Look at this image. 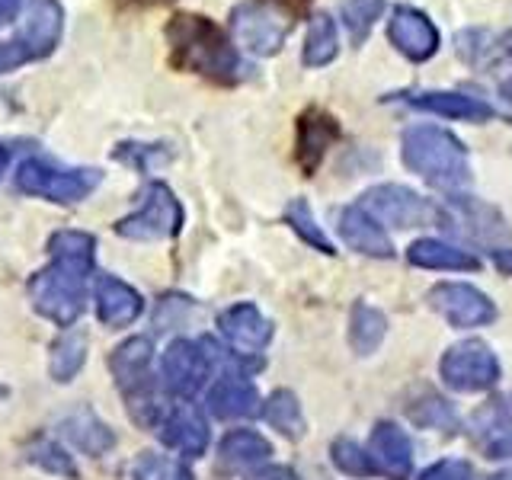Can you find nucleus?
<instances>
[{
  "label": "nucleus",
  "instance_id": "obj_1",
  "mask_svg": "<svg viewBox=\"0 0 512 480\" xmlns=\"http://www.w3.org/2000/svg\"><path fill=\"white\" fill-rule=\"evenodd\" d=\"M48 250H52V266H45L29 282V295L39 314L55 320L58 327H71L84 311L96 240L84 231H58L48 240Z\"/></svg>",
  "mask_w": 512,
  "mask_h": 480
},
{
  "label": "nucleus",
  "instance_id": "obj_2",
  "mask_svg": "<svg viewBox=\"0 0 512 480\" xmlns=\"http://www.w3.org/2000/svg\"><path fill=\"white\" fill-rule=\"evenodd\" d=\"M167 42L176 68L202 74L215 84H240L250 71L228 36L199 13H176L167 23Z\"/></svg>",
  "mask_w": 512,
  "mask_h": 480
},
{
  "label": "nucleus",
  "instance_id": "obj_3",
  "mask_svg": "<svg viewBox=\"0 0 512 480\" xmlns=\"http://www.w3.org/2000/svg\"><path fill=\"white\" fill-rule=\"evenodd\" d=\"M404 164L420 173L429 186L461 189L471 183L468 151L464 144L439 125H416L404 135Z\"/></svg>",
  "mask_w": 512,
  "mask_h": 480
},
{
  "label": "nucleus",
  "instance_id": "obj_4",
  "mask_svg": "<svg viewBox=\"0 0 512 480\" xmlns=\"http://www.w3.org/2000/svg\"><path fill=\"white\" fill-rule=\"evenodd\" d=\"M64 32V10L58 0H32L26 26L13 39L0 42V74L42 61L58 48Z\"/></svg>",
  "mask_w": 512,
  "mask_h": 480
},
{
  "label": "nucleus",
  "instance_id": "obj_5",
  "mask_svg": "<svg viewBox=\"0 0 512 480\" xmlns=\"http://www.w3.org/2000/svg\"><path fill=\"white\" fill-rule=\"evenodd\" d=\"M100 180L103 173L93 167H64L45 157H29L20 167V173H16V186L23 192L61 205H74L80 199H87L100 186Z\"/></svg>",
  "mask_w": 512,
  "mask_h": 480
},
{
  "label": "nucleus",
  "instance_id": "obj_6",
  "mask_svg": "<svg viewBox=\"0 0 512 480\" xmlns=\"http://www.w3.org/2000/svg\"><path fill=\"white\" fill-rule=\"evenodd\" d=\"M292 23L285 20L279 7H272L269 0H244L231 13V32L234 39L247 48L250 55H276L285 45V36Z\"/></svg>",
  "mask_w": 512,
  "mask_h": 480
},
{
  "label": "nucleus",
  "instance_id": "obj_7",
  "mask_svg": "<svg viewBox=\"0 0 512 480\" xmlns=\"http://www.w3.org/2000/svg\"><path fill=\"white\" fill-rule=\"evenodd\" d=\"M359 205L378 224H388V228H423V224L442 221V212L429 199L416 196V192L407 186H394V183L368 189Z\"/></svg>",
  "mask_w": 512,
  "mask_h": 480
},
{
  "label": "nucleus",
  "instance_id": "obj_8",
  "mask_svg": "<svg viewBox=\"0 0 512 480\" xmlns=\"http://www.w3.org/2000/svg\"><path fill=\"white\" fill-rule=\"evenodd\" d=\"M183 228V205L164 183L144 189V202L135 215L116 224V231L128 240H164L180 234Z\"/></svg>",
  "mask_w": 512,
  "mask_h": 480
},
{
  "label": "nucleus",
  "instance_id": "obj_9",
  "mask_svg": "<svg viewBox=\"0 0 512 480\" xmlns=\"http://www.w3.org/2000/svg\"><path fill=\"white\" fill-rule=\"evenodd\" d=\"M442 378L448 388L461 394L490 391L493 384L500 381V362H496L487 343L464 340V343H455L442 356Z\"/></svg>",
  "mask_w": 512,
  "mask_h": 480
},
{
  "label": "nucleus",
  "instance_id": "obj_10",
  "mask_svg": "<svg viewBox=\"0 0 512 480\" xmlns=\"http://www.w3.org/2000/svg\"><path fill=\"white\" fill-rule=\"evenodd\" d=\"M208 372H212V349L208 343H192V340H176L167 346L164 359H160V375H164L167 391L192 397L196 394Z\"/></svg>",
  "mask_w": 512,
  "mask_h": 480
},
{
  "label": "nucleus",
  "instance_id": "obj_11",
  "mask_svg": "<svg viewBox=\"0 0 512 480\" xmlns=\"http://www.w3.org/2000/svg\"><path fill=\"white\" fill-rule=\"evenodd\" d=\"M432 304V311H439L452 327H484L496 317L493 301L477 292L474 285L464 282H442L429 292L426 298Z\"/></svg>",
  "mask_w": 512,
  "mask_h": 480
},
{
  "label": "nucleus",
  "instance_id": "obj_12",
  "mask_svg": "<svg viewBox=\"0 0 512 480\" xmlns=\"http://www.w3.org/2000/svg\"><path fill=\"white\" fill-rule=\"evenodd\" d=\"M388 36L397 45V52L410 61H426L436 55V48H439V29L432 26L426 13L413 10V7L394 10L391 23H388Z\"/></svg>",
  "mask_w": 512,
  "mask_h": 480
},
{
  "label": "nucleus",
  "instance_id": "obj_13",
  "mask_svg": "<svg viewBox=\"0 0 512 480\" xmlns=\"http://www.w3.org/2000/svg\"><path fill=\"white\" fill-rule=\"evenodd\" d=\"M368 458H372L375 471H381L391 480H404L413 471V445L410 436L397 423H378L368 439Z\"/></svg>",
  "mask_w": 512,
  "mask_h": 480
},
{
  "label": "nucleus",
  "instance_id": "obj_14",
  "mask_svg": "<svg viewBox=\"0 0 512 480\" xmlns=\"http://www.w3.org/2000/svg\"><path fill=\"white\" fill-rule=\"evenodd\" d=\"M340 138V125H336L333 116H327L324 109H308L301 112L298 119V148H295V157L304 170V176H314L320 160H324L327 148Z\"/></svg>",
  "mask_w": 512,
  "mask_h": 480
},
{
  "label": "nucleus",
  "instance_id": "obj_15",
  "mask_svg": "<svg viewBox=\"0 0 512 480\" xmlns=\"http://www.w3.org/2000/svg\"><path fill=\"white\" fill-rule=\"evenodd\" d=\"M218 327L228 336V343L237 352H247V356L250 352H260L272 336V324L253 304H234V308H228L218 317Z\"/></svg>",
  "mask_w": 512,
  "mask_h": 480
},
{
  "label": "nucleus",
  "instance_id": "obj_16",
  "mask_svg": "<svg viewBox=\"0 0 512 480\" xmlns=\"http://www.w3.org/2000/svg\"><path fill=\"white\" fill-rule=\"evenodd\" d=\"M340 237L349 244V250H359L365 256H381V260L394 256L391 237L362 205H349L340 212Z\"/></svg>",
  "mask_w": 512,
  "mask_h": 480
},
{
  "label": "nucleus",
  "instance_id": "obj_17",
  "mask_svg": "<svg viewBox=\"0 0 512 480\" xmlns=\"http://www.w3.org/2000/svg\"><path fill=\"white\" fill-rule=\"evenodd\" d=\"M157 436L164 439V445L176 448V452H183V455H202L208 445V426L196 407L180 404L160 420Z\"/></svg>",
  "mask_w": 512,
  "mask_h": 480
},
{
  "label": "nucleus",
  "instance_id": "obj_18",
  "mask_svg": "<svg viewBox=\"0 0 512 480\" xmlns=\"http://www.w3.org/2000/svg\"><path fill=\"white\" fill-rule=\"evenodd\" d=\"M404 100L413 109L436 112L445 119H461V122H487L493 119V109L468 93H452V90H429V93H407Z\"/></svg>",
  "mask_w": 512,
  "mask_h": 480
},
{
  "label": "nucleus",
  "instance_id": "obj_19",
  "mask_svg": "<svg viewBox=\"0 0 512 480\" xmlns=\"http://www.w3.org/2000/svg\"><path fill=\"white\" fill-rule=\"evenodd\" d=\"M144 301L135 292L132 285H125L116 276H106L96 285V311H100V320L109 327H128L135 324V317L141 314Z\"/></svg>",
  "mask_w": 512,
  "mask_h": 480
},
{
  "label": "nucleus",
  "instance_id": "obj_20",
  "mask_svg": "<svg viewBox=\"0 0 512 480\" xmlns=\"http://www.w3.org/2000/svg\"><path fill=\"white\" fill-rule=\"evenodd\" d=\"M474 442L487 458H512V420L503 400H490L484 410L474 413Z\"/></svg>",
  "mask_w": 512,
  "mask_h": 480
},
{
  "label": "nucleus",
  "instance_id": "obj_21",
  "mask_svg": "<svg viewBox=\"0 0 512 480\" xmlns=\"http://www.w3.org/2000/svg\"><path fill=\"white\" fill-rule=\"evenodd\" d=\"M208 410L218 420H244V416L260 413V394L244 378H221L208 394Z\"/></svg>",
  "mask_w": 512,
  "mask_h": 480
},
{
  "label": "nucleus",
  "instance_id": "obj_22",
  "mask_svg": "<svg viewBox=\"0 0 512 480\" xmlns=\"http://www.w3.org/2000/svg\"><path fill=\"white\" fill-rule=\"evenodd\" d=\"M407 260L413 266L423 269H448V272H474L480 269V260L471 256L468 250H458L445 240H416V244L407 250Z\"/></svg>",
  "mask_w": 512,
  "mask_h": 480
},
{
  "label": "nucleus",
  "instance_id": "obj_23",
  "mask_svg": "<svg viewBox=\"0 0 512 480\" xmlns=\"http://www.w3.org/2000/svg\"><path fill=\"white\" fill-rule=\"evenodd\" d=\"M148 362H151V340H144V336H138V340H128L122 343L116 352H112L109 359V368L112 375H116L119 388L125 394H138L144 388V375H148Z\"/></svg>",
  "mask_w": 512,
  "mask_h": 480
},
{
  "label": "nucleus",
  "instance_id": "obj_24",
  "mask_svg": "<svg viewBox=\"0 0 512 480\" xmlns=\"http://www.w3.org/2000/svg\"><path fill=\"white\" fill-rule=\"evenodd\" d=\"M452 221L471 224V228H464V231H468V237L480 240V244H506V240H509L506 221L496 215L490 205L455 199V215H452ZM461 224H458V228H461Z\"/></svg>",
  "mask_w": 512,
  "mask_h": 480
},
{
  "label": "nucleus",
  "instance_id": "obj_25",
  "mask_svg": "<svg viewBox=\"0 0 512 480\" xmlns=\"http://www.w3.org/2000/svg\"><path fill=\"white\" fill-rule=\"evenodd\" d=\"M384 330H388V320L378 308H368L365 301L352 304V317H349V343L359 356L375 352L384 340Z\"/></svg>",
  "mask_w": 512,
  "mask_h": 480
},
{
  "label": "nucleus",
  "instance_id": "obj_26",
  "mask_svg": "<svg viewBox=\"0 0 512 480\" xmlns=\"http://www.w3.org/2000/svg\"><path fill=\"white\" fill-rule=\"evenodd\" d=\"M61 432L68 436L77 448H84L87 455H103L106 448H112L116 436H112V429L106 423H100L90 410L84 413H74L71 420L61 423Z\"/></svg>",
  "mask_w": 512,
  "mask_h": 480
},
{
  "label": "nucleus",
  "instance_id": "obj_27",
  "mask_svg": "<svg viewBox=\"0 0 512 480\" xmlns=\"http://www.w3.org/2000/svg\"><path fill=\"white\" fill-rule=\"evenodd\" d=\"M336 52H340L336 23L327 13H317L308 26V36H304V64H308V68H324V64L336 58Z\"/></svg>",
  "mask_w": 512,
  "mask_h": 480
},
{
  "label": "nucleus",
  "instance_id": "obj_28",
  "mask_svg": "<svg viewBox=\"0 0 512 480\" xmlns=\"http://www.w3.org/2000/svg\"><path fill=\"white\" fill-rule=\"evenodd\" d=\"M269 442L253 429H234L224 436L221 442V458L228 464H237V468H247V464H260L269 458Z\"/></svg>",
  "mask_w": 512,
  "mask_h": 480
},
{
  "label": "nucleus",
  "instance_id": "obj_29",
  "mask_svg": "<svg viewBox=\"0 0 512 480\" xmlns=\"http://www.w3.org/2000/svg\"><path fill=\"white\" fill-rule=\"evenodd\" d=\"M263 416L272 429H279L282 436L288 439H298L304 432V416H301V407H298V397L292 391H276L263 407Z\"/></svg>",
  "mask_w": 512,
  "mask_h": 480
},
{
  "label": "nucleus",
  "instance_id": "obj_30",
  "mask_svg": "<svg viewBox=\"0 0 512 480\" xmlns=\"http://www.w3.org/2000/svg\"><path fill=\"white\" fill-rule=\"evenodd\" d=\"M285 221L292 224V231L304 240V244H311L314 250H320V253H336L333 250V244H330V237L324 234V228L314 221V212H311V205L304 202V199H295V202H288V208H285Z\"/></svg>",
  "mask_w": 512,
  "mask_h": 480
},
{
  "label": "nucleus",
  "instance_id": "obj_31",
  "mask_svg": "<svg viewBox=\"0 0 512 480\" xmlns=\"http://www.w3.org/2000/svg\"><path fill=\"white\" fill-rule=\"evenodd\" d=\"M410 420L420 423V426H429V429H442V432H455L458 420H455V410L445 404L442 397L436 394H423L420 400H413V404L407 407Z\"/></svg>",
  "mask_w": 512,
  "mask_h": 480
},
{
  "label": "nucleus",
  "instance_id": "obj_32",
  "mask_svg": "<svg viewBox=\"0 0 512 480\" xmlns=\"http://www.w3.org/2000/svg\"><path fill=\"white\" fill-rule=\"evenodd\" d=\"M84 359H87V340H84V336H80V333L61 336L58 346H55V356H52V375L58 381H71L80 372Z\"/></svg>",
  "mask_w": 512,
  "mask_h": 480
},
{
  "label": "nucleus",
  "instance_id": "obj_33",
  "mask_svg": "<svg viewBox=\"0 0 512 480\" xmlns=\"http://www.w3.org/2000/svg\"><path fill=\"white\" fill-rule=\"evenodd\" d=\"M132 480H192V471L186 468V464L173 461V458L144 452L132 464Z\"/></svg>",
  "mask_w": 512,
  "mask_h": 480
},
{
  "label": "nucleus",
  "instance_id": "obj_34",
  "mask_svg": "<svg viewBox=\"0 0 512 480\" xmlns=\"http://www.w3.org/2000/svg\"><path fill=\"white\" fill-rule=\"evenodd\" d=\"M381 10H384V0H346V4H343V23L349 29L352 42H365L368 29L375 26Z\"/></svg>",
  "mask_w": 512,
  "mask_h": 480
},
{
  "label": "nucleus",
  "instance_id": "obj_35",
  "mask_svg": "<svg viewBox=\"0 0 512 480\" xmlns=\"http://www.w3.org/2000/svg\"><path fill=\"white\" fill-rule=\"evenodd\" d=\"M330 455H333V464L340 468L343 474H352V477H365V474H372L375 471V464L372 458H368L362 448L356 442H349V439H336L333 448H330Z\"/></svg>",
  "mask_w": 512,
  "mask_h": 480
},
{
  "label": "nucleus",
  "instance_id": "obj_36",
  "mask_svg": "<svg viewBox=\"0 0 512 480\" xmlns=\"http://www.w3.org/2000/svg\"><path fill=\"white\" fill-rule=\"evenodd\" d=\"M170 154L160 148V144H132L125 141L116 148V160H122V164L135 167V170H151L157 164H164Z\"/></svg>",
  "mask_w": 512,
  "mask_h": 480
},
{
  "label": "nucleus",
  "instance_id": "obj_37",
  "mask_svg": "<svg viewBox=\"0 0 512 480\" xmlns=\"http://www.w3.org/2000/svg\"><path fill=\"white\" fill-rule=\"evenodd\" d=\"M29 461H36L39 468H45V471H52V474H64V477H74L77 471H74V464H71V458L61 452L58 445H52V442H42V445H36L29 452Z\"/></svg>",
  "mask_w": 512,
  "mask_h": 480
},
{
  "label": "nucleus",
  "instance_id": "obj_38",
  "mask_svg": "<svg viewBox=\"0 0 512 480\" xmlns=\"http://www.w3.org/2000/svg\"><path fill=\"white\" fill-rule=\"evenodd\" d=\"M420 480H474V468L461 458H445L432 464V468H426Z\"/></svg>",
  "mask_w": 512,
  "mask_h": 480
},
{
  "label": "nucleus",
  "instance_id": "obj_39",
  "mask_svg": "<svg viewBox=\"0 0 512 480\" xmlns=\"http://www.w3.org/2000/svg\"><path fill=\"white\" fill-rule=\"evenodd\" d=\"M247 480H298L292 468H282V464H266V468L253 471Z\"/></svg>",
  "mask_w": 512,
  "mask_h": 480
},
{
  "label": "nucleus",
  "instance_id": "obj_40",
  "mask_svg": "<svg viewBox=\"0 0 512 480\" xmlns=\"http://www.w3.org/2000/svg\"><path fill=\"white\" fill-rule=\"evenodd\" d=\"M20 13V0H0V26H7Z\"/></svg>",
  "mask_w": 512,
  "mask_h": 480
},
{
  "label": "nucleus",
  "instance_id": "obj_41",
  "mask_svg": "<svg viewBox=\"0 0 512 480\" xmlns=\"http://www.w3.org/2000/svg\"><path fill=\"white\" fill-rule=\"evenodd\" d=\"M500 96H503V109H506V116L512 119V77H509L506 84L500 87Z\"/></svg>",
  "mask_w": 512,
  "mask_h": 480
},
{
  "label": "nucleus",
  "instance_id": "obj_42",
  "mask_svg": "<svg viewBox=\"0 0 512 480\" xmlns=\"http://www.w3.org/2000/svg\"><path fill=\"white\" fill-rule=\"evenodd\" d=\"M10 157H13L10 144H4V141H0V176H4V170H7V164H10Z\"/></svg>",
  "mask_w": 512,
  "mask_h": 480
},
{
  "label": "nucleus",
  "instance_id": "obj_43",
  "mask_svg": "<svg viewBox=\"0 0 512 480\" xmlns=\"http://www.w3.org/2000/svg\"><path fill=\"white\" fill-rule=\"evenodd\" d=\"M500 48H503V55H512V29L503 36V42H500Z\"/></svg>",
  "mask_w": 512,
  "mask_h": 480
},
{
  "label": "nucleus",
  "instance_id": "obj_44",
  "mask_svg": "<svg viewBox=\"0 0 512 480\" xmlns=\"http://www.w3.org/2000/svg\"><path fill=\"white\" fill-rule=\"evenodd\" d=\"M285 4H288V7H292V10H304V7H308V4H311V0H285Z\"/></svg>",
  "mask_w": 512,
  "mask_h": 480
},
{
  "label": "nucleus",
  "instance_id": "obj_45",
  "mask_svg": "<svg viewBox=\"0 0 512 480\" xmlns=\"http://www.w3.org/2000/svg\"><path fill=\"white\" fill-rule=\"evenodd\" d=\"M490 480H512V471H503V474H493Z\"/></svg>",
  "mask_w": 512,
  "mask_h": 480
}]
</instances>
